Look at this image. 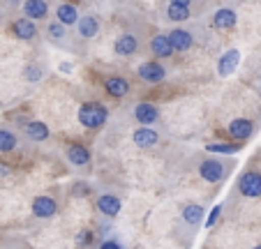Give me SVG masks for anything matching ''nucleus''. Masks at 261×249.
I'll use <instances>...</instances> for the list:
<instances>
[{"mask_svg": "<svg viewBox=\"0 0 261 249\" xmlns=\"http://www.w3.org/2000/svg\"><path fill=\"white\" fill-rule=\"evenodd\" d=\"M132 139H134V143H137L139 148H153L155 143L160 141V134L155 132V129H150V127H139V129H134Z\"/></svg>", "mask_w": 261, "mask_h": 249, "instance_id": "nucleus-10", "label": "nucleus"}, {"mask_svg": "<svg viewBox=\"0 0 261 249\" xmlns=\"http://www.w3.org/2000/svg\"><path fill=\"white\" fill-rule=\"evenodd\" d=\"M252 249H261V244H256V247H252Z\"/></svg>", "mask_w": 261, "mask_h": 249, "instance_id": "nucleus-32", "label": "nucleus"}, {"mask_svg": "<svg viewBox=\"0 0 261 249\" xmlns=\"http://www.w3.org/2000/svg\"><path fill=\"white\" fill-rule=\"evenodd\" d=\"M120 208H123V203H120V199L114 194H102L97 199V210L107 217H116L120 212Z\"/></svg>", "mask_w": 261, "mask_h": 249, "instance_id": "nucleus-8", "label": "nucleus"}, {"mask_svg": "<svg viewBox=\"0 0 261 249\" xmlns=\"http://www.w3.org/2000/svg\"><path fill=\"white\" fill-rule=\"evenodd\" d=\"M182 219L188 222L190 226H199L203 219V208L199 203H188L182 208Z\"/></svg>", "mask_w": 261, "mask_h": 249, "instance_id": "nucleus-20", "label": "nucleus"}, {"mask_svg": "<svg viewBox=\"0 0 261 249\" xmlns=\"http://www.w3.org/2000/svg\"><path fill=\"white\" fill-rule=\"evenodd\" d=\"M23 12L30 21H37V19H44L49 7H46L44 0H25L23 3Z\"/></svg>", "mask_w": 261, "mask_h": 249, "instance_id": "nucleus-12", "label": "nucleus"}, {"mask_svg": "<svg viewBox=\"0 0 261 249\" xmlns=\"http://www.w3.org/2000/svg\"><path fill=\"white\" fill-rule=\"evenodd\" d=\"M208 152H224V155H233V152L241 150L238 143H208L206 146Z\"/></svg>", "mask_w": 261, "mask_h": 249, "instance_id": "nucleus-24", "label": "nucleus"}, {"mask_svg": "<svg viewBox=\"0 0 261 249\" xmlns=\"http://www.w3.org/2000/svg\"><path fill=\"white\" fill-rule=\"evenodd\" d=\"M238 189L247 199H256L261 196V173L259 171H247L243 173V178L238 180Z\"/></svg>", "mask_w": 261, "mask_h": 249, "instance_id": "nucleus-2", "label": "nucleus"}, {"mask_svg": "<svg viewBox=\"0 0 261 249\" xmlns=\"http://www.w3.org/2000/svg\"><path fill=\"white\" fill-rule=\"evenodd\" d=\"M76 30H79L81 37L90 39V37H95V35L99 33V21L95 19V16H84V19L76 21Z\"/></svg>", "mask_w": 261, "mask_h": 249, "instance_id": "nucleus-17", "label": "nucleus"}, {"mask_svg": "<svg viewBox=\"0 0 261 249\" xmlns=\"http://www.w3.org/2000/svg\"><path fill=\"white\" fill-rule=\"evenodd\" d=\"M139 76L148 83H160V81H164L167 72H164V67L160 63H143L139 67Z\"/></svg>", "mask_w": 261, "mask_h": 249, "instance_id": "nucleus-7", "label": "nucleus"}, {"mask_svg": "<svg viewBox=\"0 0 261 249\" xmlns=\"http://www.w3.org/2000/svg\"><path fill=\"white\" fill-rule=\"evenodd\" d=\"M56 210H58V203H56L51 196H37V199L33 201L35 217H42V219H46V217H54Z\"/></svg>", "mask_w": 261, "mask_h": 249, "instance_id": "nucleus-5", "label": "nucleus"}, {"mask_svg": "<svg viewBox=\"0 0 261 249\" xmlns=\"http://www.w3.org/2000/svg\"><path fill=\"white\" fill-rule=\"evenodd\" d=\"M99 249H123V247H120V242H116V240H104Z\"/></svg>", "mask_w": 261, "mask_h": 249, "instance_id": "nucleus-30", "label": "nucleus"}, {"mask_svg": "<svg viewBox=\"0 0 261 249\" xmlns=\"http://www.w3.org/2000/svg\"><path fill=\"white\" fill-rule=\"evenodd\" d=\"M114 49L118 56H132L134 51L139 49V39L134 37V35H120V37L116 39Z\"/></svg>", "mask_w": 261, "mask_h": 249, "instance_id": "nucleus-13", "label": "nucleus"}, {"mask_svg": "<svg viewBox=\"0 0 261 249\" xmlns=\"http://www.w3.org/2000/svg\"><path fill=\"white\" fill-rule=\"evenodd\" d=\"M14 30L21 39H33L35 35H37V25H35V21H30V19H19L14 23Z\"/></svg>", "mask_w": 261, "mask_h": 249, "instance_id": "nucleus-22", "label": "nucleus"}, {"mask_svg": "<svg viewBox=\"0 0 261 249\" xmlns=\"http://www.w3.org/2000/svg\"><path fill=\"white\" fill-rule=\"evenodd\" d=\"M220 210H222V205H215V208L211 210V215H208V219H206V229L215 226V222L220 219Z\"/></svg>", "mask_w": 261, "mask_h": 249, "instance_id": "nucleus-27", "label": "nucleus"}, {"mask_svg": "<svg viewBox=\"0 0 261 249\" xmlns=\"http://www.w3.org/2000/svg\"><path fill=\"white\" fill-rule=\"evenodd\" d=\"M56 16H58V23H63V25H72V23H76L79 21V16H76V7L74 5H69V3H65V5H60L58 10H56Z\"/></svg>", "mask_w": 261, "mask_h": 249, "instance_id": "nucleus-21", "label": "nucleus"}, {"mask_svg": "<svg viewBox=\"0 0 261 249\" xmlns=\"http://www.w3.org/2000/svg\"><path fill=\"white\" fill-rule=\"evenodd\" d=\"M238 60H241V53H238L236 49L227 51V53L220 58V65H217V74H220V76H229V74H231L233 69L238 67Z\"/></svg>", "mask_w": 261, "mask_h": 249, "instance_id": "nucleus-11", "label": "nucleus"}, {"mask_svg": "<svg viewBox=\"0 0 261 249\" xmlns=\"http://www.w3.org/2000/svg\"><path fill=\"white\" fill-rule=\"evenodd\" d=\"M25 76H28L30 81H37V78L42 76V72L37 67H28V69H25Z\"/></svg>", "mask_w": 261, "mask_h": 249, "instance_id": "nucleus-29", "label": "nucleus"}, {"mask_svg": "<svg viewBox=\"0 0 261 249\" xmlns=\"http://www.w3.org/2000/svg\"><path fill=\"white\" fill-rule=\"evenodd\" d=\"M213 25L220 30L224 28H233L236 25V12L229 10V7H222V10L215 12V16H213Z\"/></svg>", "mask_w": 261, "mask_h": 249, "instance_id": "nucleus-15", "label": "nucleus"}, {"mask_svg": "<svg viewBox=\"0 0 261 249\" xmlns=\"http://www.w3.org/2000/svg\"><path fill=\"white\" fill-rule=\"evenodd\" d=\"M49 35H51V39H63L65 37V25L58 23V21H54V23L49 25Z\"/></svg>", "mask_w": 261, "mask_h": 249, "instance_id": "nucleus-26", "label": "nucleus"}, {"mask_svg": "<svg viewBox=\"0 0 261 249\" xmlns=\"http://www.w3.org/2000/svg\"><path fill=\"white\" fill-rule=\"evenodd\" d=\"M107 118H109L107 108H104L102 104H97V102H88V104H84V106L79 108V122L84 125V127H88V129L102 127L104 122H107Z\"/></svg>", "mask_w": 261, "mask_h": 249, "instance_id": "nucleus-1", "label": "nucleus"}, {"mask_svg": "<svg viewBox=\"0 0 261 249\" xmlns=\"http://www.w3.org/2000/svg\"><path fill=\"white\" fill-rule=\"evenodd\" d=\"M25 136L33 139V141H46L49 139V127L40 120H33L25 125Z\"/></svg>", "mask_w": 261, "mask_h": 249, "instance_id": "nucleus-18", "label": "nucleus"}, {"mask_svg": "<svg viewBox=\"0 0 261 249\" xmlns=\"http://www.w3.org/2000/svg\"><path fill=\"white\" fill-rule=\"evenodd\" d=\"M252 132H254V125H252V120H247V118H236V120L229 122V134H231L233 139H238V141L250 139Z\"/></svg>", "mask_w": 261, "mask_h": 249, "instance_id": "nucleus-6", "label": "nucleus"}, {"mask_svg": "<svg viewBox=\"0 0 261 249\" xmlns=\"http://www.w3.org/2000/svg\"><path fill=\"white\" fill-rule=\"evenodd\" d=\"M90 242V231H81L79 235H76V247H84V244Z\"/></svg>", "mask_w": 261, "mask_h": 249, "instance_id": "nucleus-28", "label": "nucleus"}, {"mask_svg": "<svg viewBox=\"0 0 261 249\" xmlns=\"http://www.w3.org/2000/svg\"><path fill=\"white\" fill-rule=\"evenodd\" d=\"M167 39H169V44L173 46V51H188L190 46H192V35L180 28L171 30V33L167 35Z\"/></svg>", "mask_w": 261, "mask_h": 249, "instance_id": "nucleus-9", "label": "nucleus"}, {"mask_svg": "<svg viewBox=\"0 0 261 249\" xmlns=\"http://www.w3.org/2000/svg\"><path fill=\"white\" fill-rule=\"evenodd\" d=\"M16 148V136L10 129H0V152H12Z\"/></svg>", "mask_w": 261, "mask_h": 249, "instance_id": "nucleus-23", "label": "nucleus"}, {"mask_svg": "<svg viewBox=\"0 0 261 249\" xmlns=\"http://www.w3.org/2000/svg\"><path fill=\"white\" fill-rule=\"evenodd\" d=\"M104 86H107V93L114 95V97H125V95L129 93V81H125L123 76H111L104 81Z\"/></svg>", "mask_w": 261, "mask_h": 249, "instance_id": "nucleus-16", "label": "nucleus"}, {"mask_svg": "<svg viewBox=\"0 0 261 249\" xmlns=\"http://www.w3.org/2000/svg\"><path fill=\"white\" fill-rule=\"evenodd\" d=\"M67 159H69V164H74V166H86L90 161V152L86 146L74 143V146L67 148Z\"/></svg>", "mask_w": 261, "mask_h": 249, "instance_id": "nucleus-14", "label": "nucleus"}, {"mask_svg": "<svg viewBox=\"0 0 261 249\" xmlns=\"http://www.w3.org/2000/svg\"><path fill=\"white\" fill-rule=\"evenodd\" d=\"M169 3H171V5H178V7H190L192 0H169Z\"/></svg>", "mask_w": 261, "mask_h": 249, "instance_id": "nucleus-31", "label": "nucleus"}, {"mask_svg": "<svg viewBox=\"0 0 261 249\" xmlns=\"http://www.w3.org/2000/svg\"><path fill=\"white\" fill-rule=\"evenodd\" d=\"M167 16H169L171 21H188V19H190V7L169 5V7H167Z\"/></svg>", "mask_w": 261, "mask_h": 249, "instance_id": "nucleus-25", "label": "nucleus"}, {"mask_svg": "<svg viewBox=\"0 0 261 249\" xmlns=\"http://www.w3.org/2000/svg\"><path fill=\"white\" fill-rule=\"evenodd\" d=\"M134 118L141 122L143 127H150V125H153V122L160 118V111H158V106H155V104L141 102V104H137V108H134Z\"/></svg>", "mask_w": 261, "mask_h": 249, "instance_id": "nucleus-4", "label": "nucleus"}, {"mask_svg": "<svg viewBox=\"0 0 261 249\" xmlns=\"http://www.w3.org/2000/svg\"><path fill=\"white\" fill-rule=\"evenodd\" d=\"M150 49H153V53L158 56V58H169V56L173 53V46L169 44L167 35H155L153 42H150Z\"/></svg>", "mask_w": 261, "mask_h": 249, "instance_id": "nucleus-19", "label": "nucleus"}, {"mask_svg": "<svg viewBox=\"0 0 261 249\" xmlns=\"http://www.w3.org/2000/svg\"><path fill=\"white\" fill-rule=\"evenodd\" d=\"M199 176L203 178L206 182H220L224 180V164L217 159H203L201 166H199Z\"/></svg>", "mask_w": 261, "mask_h": 249, "instance_id": "nucleus-3", "label": "nucleus"}]
</instances>
